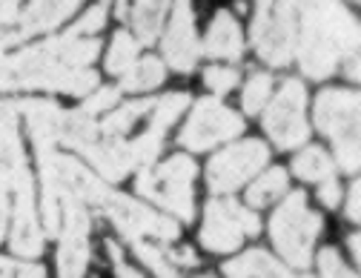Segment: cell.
<instances>
[{
  "instance_id": "cell-1",
  "label": "cell",
  "mask_w": 361,
  "mask_h": 278,
  "mask_svg": "<svg viewBox=\"0 0 361 278\" xmlns=\"http://www.w3.org/2000/svg\"><path fill=\"white\" fill-rule=\"evenodd\" d=\"M98 37H49L6 58L4 92L9 89H47L66 95H89L98 86V75L86 69L98 58Z\"/></svg>"
},
{
  "instance_id": "cell-2",
  "label": "cell",
  "mask_w": 361,
  "mask_h": 278,
  "mask_svg": "<svg viewBox=\"0 0 361 278\" xmlns=\"http://www.w3.org/2000/svg\"><path fill=\"white\" fill-rule=\"evenodd\" d=\"M301 35H295V55L304 75L322 80L358 49V23L338 0H295Z\"/></svg>"
},
{
  "instance_id": "cell-3",
  "label": "cell",
  "mask_w": 361,
  "mask_h": 278,
  "mask_svg": "<svg viewBox=\"0 0 361 278\" xmlns=\"http://www.w3.org/2000/svg\"><path fill=\"white\" fill-rule=\"evenodd\" d=\"M35 152L43 181V226L49 236H58L63 201H80L83 207H95L109 187H104L95 175H89L75 158L61 155L55 147Z\"/></svg>"
},
{
  "instance_id": "cell-4",
  "label": "cell",
  "mask_w": 361,
  "mask_h": 278,
  "mask_svg": "<svg viewBox=\"0 0 361 278\" xmlns=\"http://www.w3.org/2000/svg\"><path fill=\"white\" fill-rule=\"evenodd\" d=\"M322 233V215L307 207L304 193H290V198L276 210L269 221V238L279 255L293 270H307L312 261V247Z\"/></svg>"
},
{
  "instance_id": "cell-5",
  "label": "cell",
  "mask_w": 361,
  "mask_h": 278,
  "mask_svg": "<svg viewBox=\"0 0 361 278\" xmlns=\"http://www.w3.org/2000/svg\"><path fill=\"white\" fill-rule=\"evenodd\" d=\"M315 123L333 141L344 172L358 169V95L347 89H324L315 98Z\"/></svg>"
},
{
  "instance_id": "cell-6",
  "label": "cell",
  "mask_w": 361,
  "mask_h": 278,
  "mask_svg": "<svg viewBox=\"0 0 361 278\" xmlns=\"http://www.w3.org/2000/svg\"><path fill=\"white\" fill-rule=\"evenodd\" d=\"M198 175V167L187 155H172L158 169H144L138 175V193L158 207L169 210L180 221H192L195 215V195L192 181Z\"/></svg>"
},
{
  "instance_id": "cell-7",
  "label": "cell",
  "mask_w": 361,
  "mask_h": 278,
  "mask_svg": "<svg viewBox=\"0 0 361 278\" xmlns=\"http://www.w3.org/2000/svg\"><path fill=\"white\" fill-rule=\"evenodd\" d=\"M95 210L106 215L126 241H155V244H169L178 238V224L169 215H158L155 210L138 204L129 195H121L115 190H106Z\"/></svg>"
},
{
  "instance_id": "cell-8",
  "label": "cell",
  "mask_w": 361,
  "mask_h": 278,
  "mask_svg": "<svg viewBox=\"0 0 361 278\" xmlns=\"http://www.w3.org/2000/svg\"><path fill=\"white\" fill-rule=\"evenodd\" d=\"M295 0H261L252 20V43L261 61L287 66L295 55Z\"/></svg>"
},
{
  "instance_id": "cell-9",
  "label": "cell",
  "mask_w": 361,
  "mask_h": 278,
  "mask_svg": "<svg viewBox=\"0 0 361 278\" xmlns=\"http://www.w3.org/2000/svg\"><path fill=\"white\" fill-rule=\"evenodd\" d=\"M261 221L255 212L233 198H212L204 212L201 244L212 253H233L247 236H258Z\"/></svg>"
},
{
  "instance_id": "cell-10",
  "label": "cell",
  "mask_w": 361,
  "mask_h": 278,
  "mask_svg": "<svg viewBox=\"0 0 361 278\" xmlns=\"http://www.w3.org/2000/svg\"><path fill=\"white\" fill-rule=\"evenodd\" d=\"M244 132V121L238 112H233L221 98H201L187 121V126L180 129L178 144L187 147L192 152L212 150L221 141H230Z\"/></svg>"
},
{
  "instance_id": "cell-11",
  "label": "cell",
  "mask_w": 361,
  "mask_h": 278,
  "mask_svg": "<svg viewBox=\"0 0 361 278\" xmlns=\"http://www.w3.org/2000/svg\"><path fill=\"white\" fill-rule=\"evenodd\" d=\"M304 104H307V95H304L301 80L290 78L281 83L273 104L267 107L264 132L279 150H295L310 138V126L304 121Z\"/></svg>"
},
{
  "instance_id": "cell-12",
  "label": "cell",
  "mask_w": 361,
  "mask_h": 278,
  "mask_svg": "<svg viewBox=\"0 0 361 278\" xmlns=\"http://www.w3.org/2000/svg\"><path fill=\"white\" fill-rule=\"evenodd\" d=\"M269 164V150L261 141H241L235 147H227L218 152L207 167L209 190L218 193H233L241 183H247L255 172H261Z\"/></svg>"
},
{
  "instance_id": "cell-13",
  "label": "cell",
  "mask_w": 361,
  "mask_h": 278,
  "mask_svg": "<svg viewBox=\"0 0 361 278\" xmlns=\"http://www.w3.org/2000/svg\"><path fill=\"white\" fill-rule=\"evenodd\" d=\"M58 275L83 278L89 264V212L80 201L61 204V229H58Z\"/></svg>"
},
{
  "instance_id": "cell-14",
  "label": "cell",
  "mask_w": 361,
  "mask_h": 278,
  "mask_svg": "<svg viewBox=\"0 0 361 278\" xmlns=\"http://www.w3.org/2000/svg\"><path fill=\"white\" fill-rule=\"evenodd\" d=\"M32 183L20 132H18V104L0 98V190L12 193Z\"/></svg>"
},
{
  "instance_id": "cell-15",
  "label": "cell",
  "mask_w": 361,
  "mask_h": 278,
  "mask_svg": "<svg viewBox=\"0 0 361 278\" xmlns=\"http://www.w3.org/2000/svg\"><path fill=\"white\" fill-rule=\"evenodd\" d=\"M164 58L172 69L190 72L201 58V43L195 37V15H192V0H175L169 26L164 35Z\"/></svg>"
},
{
  "instance_id": "cell-16",
  "label": "cell",
  "mask_w": 361,
  "mask_h": 278,
  "mask_svg": "<svg viewBox=\"0 0 361 278\" xmlns=\"http://www.w3.org/2000/svg\"><path fill=\"white\" fill-rule=\"evenodd\" d=\"M12 233H9V247L15 255L35 258L43 250V229L37 221V207H35V187H26L12 193Z\"/></svg>"
},
{
  "instance_id": "cell-17",
  "label": "cell",
  "mask_w": 361,
  "mask_h": 278,
  "mask_svg": "<svg viewBox=\"0 0 361 278\" xmlns=\"http://www.w3.org/2000/svg\"><path fill=\"white\" fill-rule=\"evenodd\" d=\"M89 164H92L106 181H123L132 169H138L135 164V152H132V144L123 141V138H106L101 135V129L83 141L80 147H75Z\"/></svg>"
},
{
  "instance_id": "cell-18",
  "label": "cell",
  "mask_w": 361,
  "mask_h": 278,
  "mask_svg": "<svg viewBox=\"0 0 361 278\" xmlns=\"http://www.w3.org/2000/svg\"><path fill=\"white\" fill-rule=\"evenodd\" d=\"M78 6H80V0H29L26 12L18 18L15 40H23V37L61 26L69 15L78 12Z\"/></svg>"
},
{
  "instance_id": "cell-19",
  "label": "cell",
  "mask_w": 361,
  "mask_h": 278,
  "mask_svg": "<svg viewBox=\"0 0 361 278\" xmlns=\"http://www.w3.org/2000/svg\"><path fill=\"white\" fill-rule=\"evenodd\" d=\"M18 112L26 115L29 123V135L35 141V150H52L61 138V121H63V109L52 101L43 98H29L18 104Z\"/></svg>"
},
{
  "instance_id": "cell-20",
  "label": "cell",
  "mask_w": 361,
  "mask_h": 278,
  "mask_svg": "<svg viewBox=\"0 0 361 278\" xmlns=\"http://www.w3.org/2000/svg\"><path fill=\"white\" fill-rule=\"evenodd\" d=\"M201 52H207L212 58H221V61H238L244 55L241 29H238V23H235V18L230 12H218L212 18Z\"/></svg>"
},
{
  "instance_id": "cell-21",
  "label": "cell",
  "mask_w": 361,
  "mask_h": 278,
  "mask_svg": "<svg viewBox=\"0 0 361 278\" xmlns=\"http://www.w3.org/2000/svg\"><path fill=\"white\" fill-rule=\"evenodd\" d=\"M224 275L227 278H290V270L279 264L264 250H247L235 261L224 264Z\"/></svg>"
},
{
  "instance_id": "cell-22",
  "label": "cell",
  "mask_w": 361,
  "mask_h": 278,
  "mask_svg": "<svg viewBox=\"0 0 361 278\" xmlns=\"http://www.w3.org/2000/svg\"><path fill=\"white\" fill-rule=\"evenodd\" d=\"M166 6H169V0H129L126 20L132 23V29H135V35H138L141 43L158 40Z\"/></svg>"
},
{
  "instance_id": "cell-23",
  "label": "cell",
  "mask_w": 361,
  "mask_h": 278,
  "mask_svg": "<svg viewBox=\"0 0 361 278\" xmlns=\"http://www.w3.org/2000/svg\"><path fill=\"white\" fill-rule=\"evenodd\" d=\"M164 64L158 58H141V61H135L126 72H123V80L118 89H126V92H149L155 86L164 83Z\"/></svg>"
},
{
  "instance_id": "cell-24",
  "label": "cell",
  "mask_w": 361,
  "mask_h": 278,
  "mask_svg": "<svg viewBox=\"0 0 361 278\" xmlns=\"http://www.w3.org/2000/svg\"><path fill=\"white\" fill-rule=\"evenodd\" d=\"M152 107H155V101H152V98L123 104L118 112H112L109 118H104V121L98 123V129H101V135H106V138H123V135H126L135 123H138V121H141Z\"/></svg>"
},
{
  "instance_id": "cell-25",
  "label": "cell",
  "mask_w": 361,
  "mask_h": 278,
  "mask_svg": "<svg viewBox=\"0 0 361 278\" xmlns=\"http://www.w3.org/2000/svg\"><path fill=\"white\" fill-rule=\"evenodd\" d=\"M293 172H295L301 181H327V178H333L336 164H333V158H330L322 147H307V150H301V152L295 155Z\"/></svg>"
},
{
  "instance_id": "cell-26",
  "label": "cell",
  "mask_w": 361,
  "mask_h": 278,
  "mask_svg": "<svg viewBox=\"0 0 361 278\" xmlns=\"http://www.w3.org/2000/svg\"><path fill=\"white\" fill-rule=\"evenodd\" d=\"M284 193H287V172L281 167H273V169H267L247 190V201L252 207H267V204H273Z\"/></svg>"
},
{
  "instance_id": "cell-27",
  "label": "cell",
  "mask_w": 361,
  "mask_h": 278,
  "mask_svg": "<svg viewBox=\"0 0 361 278\" xmlns=\"http://www.w3.org/2000/svg\"><path fill=\"white\" fill-rule=\"evenodd\" d=\"M135 61H138V40H135L129 32H115L112 46L106 52V72L109 75H123Z\"/></svg>"
},
{
  "instance_id": "cell-28",
  "label": "cell",
  "mask_w": 361,
  "mask_h": 278,
  "mask_svg": "<svg viewBox=\"0 0 361 278\" xmlns=\"http://www.w3.org/2000/svg\"><path fill=\"white\" fill-rule=\"evenodd\" d=\"M190 107V95L187 92H172V95H164L161 101H155L152 107V121H149V129L152 132H166L178 118Z\"/></svg>"
},
{
  "instance_id": "cell-29",
  "label": "cell",
  "mask_w": 361,
  "mask_h": 278,
  "mask_svg": "<svg viewBox=\"0 0 361 278\" xmlns=\"http://www.w3.org/2000/svg\"><path fill=\"white\" fill-rule=\"evenodd\" d=\"M135 253H138V258L158 275V278H180L175 264L169 261L166 255V247L164 244H155V241H132Z\"/></svg>"
},
{
  "instance_id": "cell-30",
  "label": "cell",
  "mask_w": 361,
  "mask_h": 278,
  "mask_svg": "<svg viewBox=\"0 0 361 278\" xmlns=\"http://www.w3.org/2000/svg\"><path fill=\"white\" fill-rule=\"evenodd\" d=\"M269 92H273V78L258 72L250 78V83L244 86V95H241V104H244V112L250 115H258L264 109V104L269 101Z\"/></svg>"
},
{
  "instance_id": "cell-31",
  "label": "cell",
  "mask_w": 361,
  "mask_h": 278,
  "mask_svg": "<svg viewBox=\"0 0 361 278\" xmlns=\"http://www.w3.org/2000/svg\"><path fill=\"white\" fill-rule=\"evenodd\" d=\"M106 15H109V6H106V0H101V4H95L92 9H89V12L69 29V35H75V37H92L95 32L104 29Z\"/></svg>"
},
{
  "instance_id": "cell-32",
  "label": "cell",
  "mask_w": 361,
  "mask_h": 278,
  "mask_svg": "<svg viewBox=\"0 0 361 278\" xmlns=\"http://www.w3.org/2000/svg\"><path fill=\"white\" fill-rule=\"evenodd\" d=\"M204 83L215 95H221V92H230L238 83V72L230 66H209V69H204Z\"/></svg>"
},
{
  "instance_id": "cell-33",
  "label": "cell",
  "mask_w": 361,
  "mask_h": 278,
  "mask_svg": "<svg viewBox=\"0 0 361 278\" xmlns=\"http://www.w3.org/2000/svg\"><path fill=\"white\" fill-rule=\"evenodd\" d=\"M319 267H322V278H355V272L341 261L338 250H333V247L322 250V255H319Z\"/></svg>"
},
{
  "instance_id": "cell-34",
  "label": "cell",
  "mask_w": 361,
  "mask_h": 278,
  "mask_svg": "<svg viewBox=\"0 0 361 278\" xmlns=\"http://www.w3.org/2000/svg\"><path fill=\"white\" fill-rule=\"evenodd\" d=\"M118 92H121L118 86H104V89L92 92V95H86L80 112H86V115H101V112H106V109L118 101Z\"/></svg>"
},
{
  "instance_id": "cell-35",
  "label": "cell",
  "mask_w": 361,
  "mask_h": 278,
  "mask_svg": "<svg viewBox=\"0 0 361 278\" xmlns=\"http://www.w3.org/2000/svg\"><path fill=\"white\" fill-rule=\"evenodd\" d=\"M0 278H47V270H43L40 264H23V261L0 258Z\"/></svg>"
},
{
  "instance_id": "cell-36",
  "label": "cell",
  "mask_w": 361,
  "mask_h": 278,
  "mask_svg": "<svg viewBox=\"0 0 361 278\" xmlns=\"http://www.w3.org/2000/svg\"><path fill=\"white\" fill-rule=\"evenodd\" d=\"M106 250H109V258H112V264H115V272H118V278H144L138 270H132L123 258H121V247L115 244V241H106Z\"/></svg>"
},
{
  "instance_id": "cell-37",
  "label": "cell",
  "mask_w": 361,
  "mask_h": 278,
  "mask_svg": "<svg viewBox=\"0 0 361 278\" xmlns=\"http://www.w3.org/2000/svg\"><path fill=\"white\" fill-rule=\"evenodd\" d=\"M319 198H322V204H327V207H336V204H338V198H341V190H338L336 178H327V181H322V187H319Z\"/></svg>"
},
{
  "instance_id": "cell-38",
  "label": "cell",
  "mask_w": 361,
  "mask_h": 278,
  "mask_svg": "<svg viewBox=\"0 0 361 278\" xmlns=\"http://www.w3.org/2000/svg\"><path fill=\"white\" fill-rule=\"evenodd\" d=\"M166 255H169V261H172V264H187V267L198 264V258H195L192 247H175V250H166Z\"/></svg>"
},
{
  "instance_id": "cell-39",
  "label": "cell",
  "mask_w": 361,
  "mask_h": 278,
  "mask_svg": "<svg viewBox=\"0 0 361 278\" xmlns=\"http://www.w3.org/2000/svg\"><path fill=\"white\" fill-rule=\"evenodd\" d=\"M18 4H20V0H0V29L15 23V18H18Z\"/></svg>"
},
{
  "instance_id": "cell-40",
  "label": "cell",
  "mask_w": 361,
  "mask_h": 278,
  "mask_svg": "<svg viewBox=\"0 0 361 278\" xmlns=\"http://www.w3.org/2000/svg\"><path fill=\"white\" fill-rule=\"evenodd\" d=\"M9 212H12V201H9V193H4V190H0V241H4V233H6Z\"/></svg>"
},
{
  "instance_id": "cell-41",
  "label": "cell",
  "mask_w": 361,
  "mask_h": 278,
  "mask_svg": "<svg viewBox=\"0 0 361 278\" xmlns=\"http://www.w3.org/2000/svg\"><path fill=\"white\" fill-rule=\"evenodd\" d=\"M9 43H15V32L0 29V92H4V64H6V55H4V49H6Z\"/></svg>"
},
{
  "instance_id": "cell-42",
  "label": "cell",
  "mask_w": 361,
  "mask_h": 278,
  "mask_svg": "<svg viewBox=\"0 0 361 278\" xmlns=\"http://www.w3.org/2000/svg\"><path fill=\"white\" fill-rule=\"evenodd\" d=\"M358 187L361 183H353V190H350V198H347V218L350 221H358Z\"/></svg>"
},
{
  "instance_id": "cell-43",
  "label": "cell",
  "mask_w": 361,
  "mask_h": 278,
  "mask_svg": "<svg viewBox=\"0 0 361 278\" xmlns=\"http://www.w3.org/2000/svg\"><path fill=\"white\" fill-rule=\"evenodd\" d=\"M344 75H347L350 80H358V55H350V58L344 61Z\"/></svg>"
},
{
  "instance_id": "cell-44",
  "label": "cell",
  "mask_w": 361,
  "mask_h": 278,
  "mask_svg": "<svg viewBox=\"0 0 361 278\" xmlns=\"http://www.w3.org/2000/svg\"><path fill=\"white\" fill-rule=\"evenodd\" d=\"M115 4H118V6H115L118 18H121V20H126V12H129V0H115Z\"/></svg>"
},
{
  "instance_id": "cell-45",
  "label": "cell",
  "mask_w": 361,
  "mask_h": 278,
  "mask_svg": "<svg viewBox=\"0 0 361 278\" xmlns=\"http://www.w3.org/2000/svg\"><path fill=\"white\" fill-rule=\"evenodd\" d=\"M350 250H353V255H355V258H358V238H355V236H353V238H350Z\"/></svg>"
},
{
  "instance_id": "cell-46",
  "label": "cell",
  "mask_w": 361,
  "mask_h": 278,
  "mask_svg": "<svg viewBox=\"0 0 361 278\" xmlns=\"http://www.w3.org/2000/svg\"><path fill=\"white\" fill-rule=\"evenodd\" d=\"M201 278H212V275H201Z\"/></svg>"
},
{
  "instance_id": "cell-47",
  "label": "cell",
  "mask_w": 361,
  "mask_h": 278,
  "mask_svg": "<svg viewBox=\"0 0 361 278\" xmlns=\"http://www.w3.org/2000/svg\"><path fill=\"white\" fill-rule=\"evenodd\" d=\"M307 278H310V275H307Z\"/></svg>"
}]
</instances>
